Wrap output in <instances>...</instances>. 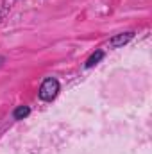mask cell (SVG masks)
Here are the masks:
<instances>
[{
	"label": "cell",
	"mask_w": 152,
	"mask_h": 154,
	"mask_svg": "<svg viewBox=\"0 0 152 154\" xmlns=\"http://www.w3.org/2000/svg\"><path fill=\"white\" fill-rule=\"evenodd\" d=\"M132 39V32H123V34H118V36H114V38H111V41H109V45L111 47H122V45H125V43H129Z\"/></svg>",
	"instance_id": "cell-2"
},
{
	"label": "cell",
	"mask_w": 152,
	"mask_h": 154,
	"mask_svg": "<svg viewBox=\"0 0 152 154\" xmlns=\"http://www.w3.org/2000/svg\"><path fill=\"white\" fill-rule=\"evenodd\" d=\"M2 63H4V57H0V66H2Z\"/></svg>",
	"instance_id": "cell-5"
},
{
	"label": "cell",
	"mask_w": 152,
	"mask_h": 154,
	"mask_svg": "<svg viewBox=\"0 0 152 154\" xmlns=\"http://www.w3.org/2000/svg\"><path fill=\"white\" fill-rule=\"evenodd\" d=\"M31 113V109L27 108V106H18L16 109H14V113H13V116L16 118V120H22V118H25V116Z\"/></svg>",
	"instance_id": "cell-4"
},
{
	"label": "cell",
	"mask_w": 152,
	"mask_h": 154,
	"mask_svg": "<svg viewBox=\"0 0 152 154\" xmlns=\"http://www.w3.org/2000/svg\"><path fill=\"white\" fill-rule=\"evenodd\" d=\"M59 93V82L52 77L45 79L43 84L39 86V99L41 100H54Z\"/></svg>",
	"instance_id": "cell-1"
},
{
	"label": "cell",
	"mask_w": 152,
	"mask_h": 154,
	"mask_svg": "<svg viewBox=\"0 0 152 154\" xmlns=\"http://www.w3.org/2000/svg\"><path fill=\"white\" fill-rule=\"evenodd\" d=\"M104 57V52L102 50H97L95 54H91L90 57H88V61H86V68H91V66H95L100 59Z\"/></svg>",
	"instance_id": "cell-3"
}]
</instances>
